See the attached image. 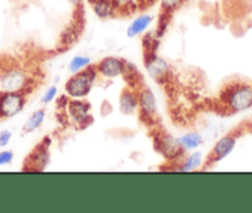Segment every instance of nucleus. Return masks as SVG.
Masks as SVG:
<instances>
[{
	"label": "nucleus",
	"mask_w": 252,
	"mask_h": 213,
	"mask_svg": "<svg viewBox=\"0 0 252 213\" xmlns=\"http://www.w3.org/2000/svg\"><path fill=\"white\" fill-rule=\"evenodd\" d=\"M146 69L150 76L156 79L166 77L169 71L168 64L164 60H162L161 57L156 56V55H152L151 57H147Z\"/></svg>",
	"instance_id": "2eb2a0df"
},
{
	"label": "nucleus",
	"mask_w": 252,
	"mask_h": 213,
	"mask_svg": "<svg viewBox=\"0 0 252 213\" xmlns=\"http://www.w3.org/2000/svg\"><path fill=\"white\" fill-rule=\"evenodd\" d=\"M87 1H88V4H92L94 1V0H87Z\"/></svg>",
	"instance_id": "a878e982"
},
{
	"label": "nucleus",
	"mask_w": 252,
	"mask_h": 213,
	"mask_svg": "<svg viewBox=\"0 0 252 213\" xmlns=\"http://www.w3.org/2000/svg\"><path fill=\"white\" fill-rule=\"evenodd\" d=\"M237 138H239V135H236L235 133H230V134H226L220 138L215 142L214 146H213L210 154L208 155L207 164L214 165V164H218L224 159H226L234 151L235 147H236Z\"/></svg>",
	"instance_id": "423d86ee"
},
{
	"label": "nucleus",
	"mask_w": 252,
	"mask_h": 213,
	"mask_svg": "<svg viewBox=\"0 0 252 213\" xmlns=\"http://www.w3.org/2000/svg\"><path fill=\"white\" fill-rule=\"evenodd\" d=\"M204 142L202 134L197 132H190L182 135L178 138V144L184 152L186 151H194L198 147H200Z\"/></svg>",
	"instance_id": "f3484780"
},
{
	"label": "nucleus",
	"mask_w": 252,
	"mask_h": 213,
	"mask_svg": "<svg viewBox=\"0 0 252 213\" xmlns=\"http://www.w3.org/2000/svg\"><path fill=\"white\" fill-rule=\"evenodd\" d=\"M158 1H161V0H145V3H146L147 5H154V4L158 3Z\"/></svg>",
	"instance_id": "b1692460"
},
{
	"label": "nucleus",
	"mask_w": 252,
	"mask_h": 213,
	"mask_svg": "<svg viewBox=\"0 0 252 213\" xmlns=\"http://www.w3.org/2000/svg\"><path fill=\"white\" fill-rule=\"evenodd\" d=\"M137 91L139 97V110L142 118H146L147 120L155 119L157 114V104L155 94L149 87H141Z\"/></svg>",
	"instance_id": "1a4fd4ad"
},
{
	"label": "nucleus",
	"mask_w": 252,
	"mask_h": 213,
	"mask_svg": "<svg viewBox=\"0 0 252 213\" xmlns=\"http://www.w3.org/2000/svg\"><path fill=\"white\" fill-rule=\"evenodd\" d=\"M26 104V93L0 91V120L10 119L23 112Z\"/></svg>",
	"instance_id": "20e7f679"
},
{
	"label": "nucleus",
	"mask_w": 252,
	"mask_h": 213,
	"mask_svg": "<svg viewBox=\"0 0 252 213\" xmlns=\"http://www.w3.org/2000/svg\"><path fill=\"white\" fill-rule=\"evenodd\" d=\"M13 139V133L9 129H3L0 132V149H5Z\"/></svg>",
	"instance_id": "4be33fe9"
},
{
	"label": "nucleus",
	"mask_w": 252,
	"mask_h": 213,
	"mask_svg": "<svg viewBox=\"0 0 252 213\" xmlns=\"http://www.w3.org/2000/svg\"><path fill=\"white\" fill-rule=\"evenodd\" d=\"M250 127H251V128H252V117H251V118H250Z\"/></svg>",
	"instance_id": "393cba45"
},
{
	"label": "nucleus",
	"mask_w": 252,
	"mask_h": 213,
	"mask_svg": "<svg viewBox=\"0 0 252 213\" xmlns=\"http://www.w3.org/2000/svg\"><path fill=\"white\" fill-rule=\"evenodd\" d=\"M156 146L159 150L161 154L168 159H177L178 156H182L184 151L179 146L178 139H174L171 135L163 134L156 140Z\"/></svg>",
	"instance_id": "f8f14e48"
},
{
	"label": "nucleus",
	"mask_w": 252,
	"mask_h": 213,
	"mask_svg": "<svg viewBox=\"0 0 252 213\" xmlns=\"http://www.w3.org/2000/svg\"><path fill=\"white\" fill-rule=\"evenodd\" d=\"M46 119V109L41 108V109L35 110L30 117L26 119V122L23 125V132L25 134H30V133L36 132L41 125L43 124Z\"/></svg>",
	"instance_id": "a211bd4d"
},
{
	"label": "nucleus",
	"mask_w": 252,
	"mask_h": 213,
	"mask_svg": "<svg viewBox=\"0 0 252 213\" xmlns=\"http://www.w3.org/2000/svg\"><path fill=\"white\" fill-rule=\"evenodd\" d=\"M98 76V71L94 65L78 73L72 74L64 84L66 96L71 99H86L93 89Z\"/></svg>",
	"instance_id": "7ed1b4c3"
},
{
	"label": "nucleus",
	"mask_w": 252,
	"mask_h": 213,
	"mask_svg": "<svg viewBox=\"0 0 252 213\" xmlns=\"http://www.w3.org/2000/svg\"><path fill=\"white\" fill-rule=\"evenodd\" d=\"M154 21L155 16L151 15V14H141V15L136 16V18L130 23V25L126 29V35L130 38L137 37V36L142 35V34L152 25Z\"/></svg>",
	"instance_id": "ddd939ff"
},
{
	"label": "nucleus",
	"mask_w": 252,
	"mask_h": 213,
	"mask_svg": "<svg viewBox=\"0 0 252 213\" xmlns=\"http://www.w3.org/2000/svg\"><path fill=\"white\" fill-rule=\"evenodd\" d=\"M205 163L204 155H203L202 151H198V150H194L190 155L186 157V159L179 164L178 168L176 169L177 171H181V173H190V171L199 170Z\"/></svg>",
	"instance_id": "dca6fc26"
},
{
	"label": "nucleus",
	"mask_w": 252,
	"mask_h": 213,
	"mask_svg": "<svg viewBox=\"0 0 252 213\" xmlns=\"http://www.w3.org/2000/svg\"><path fill=\"white\" fill-rule=\"evenodd\" d=\"M14 160V151L9 149L0 150V166L10 165Z\"/></svg>",
	"instance_id": "412c9836"
},
{
	"label": "nucleus",
	"mask_w": 252,
	"mask_h": 213,
	"mask_svg": "<svg viewBox=\"0 0 252 213\" xmlns=\"http://www.w3.org/2000/svg\"><path fill=\"white\" fill-rule=\"evenodd\" d=\"M64 110L76 124L86 125L88 123V118H91V104L84 99L69 98Z\"/></svg>",
	"instance_id": "6e6552de"
},
{
	"label": "nucleus",
	"mask_w": 252,
	"mask_h": 213,
	"mask_svg": "<svg viewBox=\"0 0 252 213\" xmlns=\"http://www.w3.org/2000/svg\"><path fill=\"white\" fill-rule=\"evenodd\" d=\"M119 109L125 115H132L139 110V97L136 89L129 87L121 92L119 98Z\"/></svg>",
	"instance_id": "9b49d317"
},
{
	"label": "nucleus",
	"mask_w": 252,
	"mask_h": 213,
	"mask_svg": "<svg viewBox=\"0 0 252 213\" xmlns=\"http://www.w3.org/2000/svg\"><path fill=\"white\" fill-rule=\"evenodd\" d=\"M126 64L127 62L125 60L120 59V57L108 56L104 57L103 60L98 62V65H94L98 71V74L105 79H115L119 77L124 76L126 70Z\"/></svg>",
	"instance_id": "0eeeda50"
},
{
	"label": "nucleus",
	"mask_w": 252,
	"mask_h": 213,
	"mask_svg": "<svg viewBox=\"0 0 252 213\" xmlns=\"http://www.w3.org/2000/svg\"><path fill=\"white\" fill-rule=\"evenodd\" d=\"M221 102L227 113L236 114L252 108V84L234 83L221 93Z\"/></svg>",
	"instance_id": "f257e3e1"
},
{
	"label": "nucleus",
	"mask_w": 252,
	"mask_h": 213,
	"mask_svg": "<svg viewBox=\"0 0 252 213\" xmlns=\"http://www.w3.org/2000/svg\"><path fill=\"white\" fill-rule=\"evenodd\" d=\"M187 0H161V9H159V19H158V35L161 36L163 31L166 30V26L168 24L171 16L186 3Z\"/></svg>",
	"instance_id": "9d476101"
},
{
	"label": "nucleus",
	"mask_w": 252,
	"mask_h": 213,
	"mask_svg": "<svg viewBox=\"0 0 252 213\" xmlns=\"http://www.w3.org/2000/svg\"><path fill=\"white\" fill-rule=\"evenodd\" d=\"M89 66H92L91 57L83 56V55H77V56H74L73 59L69 61L68 71H69V73L74 74V73H78V72L83 71V70L88 69Z\"/></svg>",
	"instance_id": "6ab92c4d"
},
{
	"label": "nucleus",
	"mask_w": 252,
	"mask_h": 213,
	"mask_svg": "<svg viewBox=\"0 0 252 213\" xmlns=\"http://www.w3.org/2000/svg\"><path fill=\"white\" fill-rule=\"evenodd\" d=\"M93 9L94 14L99 19H110L114 18L118 13V3L116 0H94L93 3L89 4Z\"/></svg>",
	"instance_id": "4468645a"
},
{
	"label": "nucleus",
	"mask_w": 252,
	"mask_h": 213,
	"mask_svg": "<svg viewBox=\"0 0 252 213\" xmlns=\"http://www.w3.org/2000/svg\"><path fill=\"white\" fill-rule=\"evenodd\" d=\"M50 147L51 139L45 138L32 151L25 161V171H42L50 161Z\"/></svg>",
	"instance_id": "39448f33"
},
{
	"label": "nucleus",
	"mask_w": 252,
	"mask_h": 213,
	"mask_svg": "<svg viewBox=\"0 0 252 213\" xmlns=\"http://www.w3.org/2000/svg\"><path fill=\"white\" fill-rule=\"evenodd\" d=\"M68 1L73 6L74 10H81V9H83V0H68Z\"/></svg>",
	"instance_id": "5701e85b"
},
{
	"label": "nucleus",
	"mask_w": 252,
	"mask_h": 213,
	"mask_svg": "<svg viewBox=\"0 0 252 213\" xmlns=\"http://www.w3.org/2000/svg\"><path fill=\"white\" fill-rule=\"evenodd\" d=\"M32 84L30 74L19 65L9 62L3 65L0 61V88L5 92H23L26 93Z\"/></svg>",
	"instance_id": "f03ea898"
},
{
	"label": "nucleus",
	"mask_w": 252,
	"mask_h": 213,
	"mask_svg": "<svg viewBox=\"0 0 252 213\" xmlns=\"http://www.w3.org/2000/svg\"><path fill=\"white\" fill-rule=\"evenodd\" d=\"M58 97V88L56 86H51L46 89L45 93L41 97V104L43 106H47V104L52 103L53 101H56V98Z\"/></svg>",
	"instance_id": "aec40b11"
}]
</instances>
